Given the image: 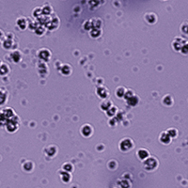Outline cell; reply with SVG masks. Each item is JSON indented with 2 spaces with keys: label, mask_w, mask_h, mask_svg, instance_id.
I'll use <instances>...</instances> for the list:
<instances>
[{
  "label": "cell",
  "mask_w": 188,
  "mask_h": 188,
  "mask_svg": "<svg viewBox=\"0 0 188 188\" xmlns=\"http://www.w3.org/2000/svg\"><path fill=\"white\" fill-rule=\"evenodd\" d=\"M119 150H121V152H128L134 148V142L132 141V139H130L128 137L122 138L121 141H119Z\"/></svg>",
  "instance_id": "6da1fadb"
},
{
  "label": "cell",
  "mask_w": 188,
  "mask_h": 188,
  "mask_svg": "<svg viewBox=\"0 0 188 188\" xmlns=\"http://www.w3.org/2000/svg\"><path fill=\"white\" fill-rule=\"evenodd\" d=\"M143 166L146 170L152 171V170H154L158 166V161L154 157H149L148 159L143 161Z\"/></svg>",
  "instance_id": "7a4b0ae2"
},
{
  "label": "cell",
  "mask_w": 188,
  "mask_h": 188,
  "mask_svg": "<svg viewBox=\"0 0 188 188\" xmlns=\"http://www.w3.org/2000/svg\"><path fill=\"white\" fill-rule=\"evenodd\" d=\"M92 133H93V129H92V127L90 124H85V125L82 126L81 134L83 135L85 137H90V136L92 135Z\"/></svg>",
  "instance_id": "3957f363"
},
{
  "label": "cell",
  "mask_w": 188,
  "mask_h": 188,
  "mask_svg": "<svg viewBox=\"0 0 188 188\" xmlns=\"http://www.w3.org/2000/svg\"><path fill=\"white\" fill-rule=\"evenodd\" d=\"M185 42H186V40H184L183 39H182V38H176V39L173 40L172 46L176 51H180L181 48H182V46Z\"/></svg>",
  "instance_id": "277c9868"
},
{
  "label": "cell",
  "mask_w": 188,
  "mask_h": 188,
  "mask_svg": "<svg viewBox=\"0 0 188 188\" xmlns=\"http://www.w3.org/2000/svg\"><path fill=\"white\" fill-rule=\"evenodd\" d=\"M159 140H160V142L163 143V144H169L170 142H171V137L168 135V134L166 133V131L165 132H162L161 134H160L159 135Z\"/></svg>",
  "instance_id": "5b68a950"
},
{
  "label": "cell",
  "mask_w": 188,
  "mask_h": 188,
  "mask_svg": "<svg viewBox=\"0 0 188 188\" xmlns=\"http://www.w3.org/2000/svg\"><path fill=\"white\" fill-rule=\"evenodd\" d=\"M136 154H137V157L142 160V161H145L146 159H148L150 157V152H148L147 150L145 149H140L137 150V152H136Z\"/></svg>",
  "instance_id": "8992f818"
},
{
  "label": "cell",
  "mask_w": 188,
  "mask_h": 188,
  "mask_svg": "<svg viewBox=\"0 0 188 188\" xmlns=\"http://www.w3.org/2000/svg\"><path fill=\"white\" fill-rule=\"evenodd\" d=\"M145 19H146L147 22H148L149 24H152V25L156 23V21H157V17L154 13H147V14L145 15Z\"/></svg>",
  "instance_id": "52a82bcc"
},
{
  "label": "cell",
  "mask_w": 188,
  "mask_h": 188,
  "mask_svg": "<svg viewBox=\"0 0 188 188\" xmlns=\"http://www.w3.org/2000/svg\"><path fill=\"white\" fill-rule=\"evenodd\" d=\"M163 104H165V105H167V106H169V105H171L173 104V99L172 97L170 96V95H166V96H165L163 98Z\"/></svg>",
  "instance_id": "ba28073f"
},
{
  "label": "cell",
  "mask_w": 188,
  "mask_h": 188,
  "mask_svg": "<svg viewBox=\"0 0 188 188\" xmlns=\"http://www.w3.org/2000/svg\"><path fill=\"white\" fill-rule=\"evenodd\" d=\"M125 92L126 90H124L123 87H119L117 90H116V96L119 97V98H121V97H124L125 95Z\"/></svg>",
  "instance_id": "9c48e42d"
},
{
  "label": "cell",
  "mask_w": 188,
  "mask_h": 188,
  "mask_svg": "<svg viewBox=\"0 0 188 188\" xmlns=\"http://www.w3.org/2000/svg\"><path fill=\"white\" fill-rule=\"evenodd\" d=\"M166 133L168 134V135L172 138H175L176 136L178 135V131L175 129V128H169L168 130L166 131Z\"/></svg>",
  "instance_id": "30bf717a"
},
{
  "label": "cell",
  "mask_w": 188,
  "mask_h": 188,
  "mask_svg": "<svg viewBox=\"0 0 188 188\" xmlns=\"http://www.w3.org/2000/svg\"><path fill=\"white\" fill-rule=\"evenodd\" d=\"M11 59L14 62H18V61L21 59V54H20L18 51H15V52L11 55Z\"/></svg>",
  "instance_id": "8fae6325"
},
{
  "label": "cell",
  "mask_w": 188,
  "mask_h": 188,
  "mask_svg": "<svg viewBox=\"0 0 188 188\" xmlns=\"http://www.w3.org/2000/svg\"><path fill=\"white\" fill-rule=\"evenodd\" d=\"M102 108L104 109V110H108L109 108H110L111 106V102H108V101H104V102H102Z\"/></svg>",
  "instance_id": "7c38bea8"
},
{
  "label": "cell",
  "mask_w": 188,
  "mask_h": 188,
  "mask_svg": "<svg viewBox=\"0 0 188 188\" xmlns=\"http://www.w3.org/2000/svg\"><path fill=\"white\" fill-rule=\"evenodd\" d=\"M9 71V68L5 64H1L0 66V74H6Z\"/></svg>",
  "instance_id": "4fadbf2b"
},
{
  "label": "cell",
  "mask_w": 188,
  "mask_h": 188,
  "mask_svg": "<svg viewBox=\"0 0 188 188\" xmlns=\"http://www.w3.org/2000/svg\"><path fill=\"white\" fill-rule=\"evenodd\" d=\"M180 51H181V52H182V54H183V55H188V42H187L182 46V48H181Z\"/></svg>",
  "instance_id": "5bb4252c"
},
{
  "label": "cell",
  "mask_w": 188,
  "mask_h": 188,
  "mask_svg": "<svg viewBox=\"0 0 188 188\" xmlns=\"http://www.w3.org/2000/svg\"><path fill=\"white\" fill-rule=\"evenodd\" d=\"M5 101H6V94H5V92L0 90V104H2Z\"/></svg>",
  "instance_id": "9a60e30c"
},
{
  "label": "cell",
  "mask_w": 188,
  "mask_h": 188,
  "mask_svg": "<svg viewBox=\"0 0 188 188\" xmlns=\"http://www.w3.org/2000/svg\"><path fill=\"white\" fill-rule=\"evenodd\" d=\"M134 96V92H133L132 90H128V91H126L125 92V95H124V98H126L128 100V99H130L131 97Z\"/></svg>",
  "instance_id": "2e32d148"
},
{
  "label": "cell",
  "mask_w": 188,
  "mask_h": 188,
  "mask_svg": "<svg viewBox=\"0 0 188 188\" xmlns=\"http://www.w3.org/2000/svg\"><path fill=\"white\" fill-rule=\"evenodd\" d=\"M2 35H3V33H2V31H0V38L2 37Z\"/></svg>",
  "instance_id": "e0dca14e"
}]
</instances>
